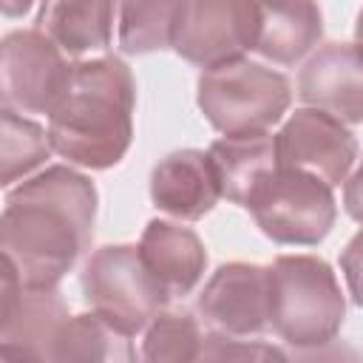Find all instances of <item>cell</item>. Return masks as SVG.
Masks as SVG:
<instances>
[{
	"label": "cell",
	"mask_w": 363,
	"mask_h": 363,
	"mask_svg": "<svg viewBox=\"0 0 363 363\" xmlns=\"http://www.w3.org/2000/svg\"><path fill=\"white\" fill-rule=\"evenodd\" d=\"M323 37V14L318 0H264L261 34L255 54L275 65H295Z\"/></svg>",
	"instance_id": "17"
},
{
	"label": "cell",
	"mask_w": 363,
	"mask_h": 363,
	"mask_svg": "<svg viewBox=\"0 0 363 363\" xmlns=\"http://www.w3.org/2000/svg\"><path fill=\"white\" fill-rule=\"evenodd\" d=\"M196 312L210 332L250 337L269 326V269L261 264H221L199 292Z\"/></svg>",
	"instance_id": "10"
},
{
	"label": "cell",
	"mask_w": 363,
	"mask_h": 363,
	"mask_svg": "<svg viewBox=\"0 0 363 363\" xmlns=\"http://www.w3.org/2000/svg\"><path fill=\"white\" fill-rule=\"evenodd\" d=\"M269 357L284 360L286 354L278 352L275 346H264L258 340L247 343L244 337H233V335H221V332H207L199 360H269Z\"/></svg>",
	"instance_id": "22"
},
{
	"label": "cell",
	"mask_w": 363,
	"mask_h": 363,
	"mask_svg": "<svg viewBox=\"0 0 363 363\" xmlns=\"http://www.w3.org/2000/svg\"><path fill=\"white\" fill-rule=\"evenodd\" d=\"M264 0H184L173 51L210 68L255 51Z\"/></svg>",
	"instance_id": "8"
},
{
	"label": "cell",
	"mask_w": 363,
	"mask_h": 363,
	"mask_svg": "<svg viewBox=\"0 0 363 363\" xmlns=\"http://www.w3.org/2000/svg\"><path fill=\"white\" fill-rule=\"evenodd\" d=\"M340 272L346 278L352 301L363 309V227L343 247V252H340Z\"/></svg>",
	"instance_id": "23"
},
{
	"label": "cell",
	"mask_w": 363,
	"mask_h": 363,
	"mask_svg": "<svg viewBox=\"0 0 363 363\" xmlns=\"http://www.w3.org/2000/svg\"><path fill=\"white\" fill-rule=\"evenodd\" d=\"M71 318L57 286H23L3 258L0 284V360H48L51 343Z\"/></svg>",
	"instance_id": "9"
},
{
	"label": "cell",
	"mask_w": 363,
	"mask_h": 363,
	"mask_svg": "<svg viewBox=\"0 0 363 363\" xmlns=\"http://www.w3.org/2000/svg\"><path fill=\"white\" fill-rule=\"evenodd\" d=\"M354 40H357V45L363 48V9L357 11V20H354Z\"/></svg>",
	"instance_id": "26"
},
{
	"label": "cell",
	"mask_w": 363,
	"mask_h": 363,
	"mask_svg": "<svg viewBox=\"0 0 363 363\" xmlns=\"http://www.w3.org/2000/svg\"><path fill=\"white\" fill-rule=\"evenodd\" d=\"M218 184L221 199L247 210L255 193L281 170L278 156V136L275 133H241V136H221L207 147Z\"/></svg>",
	"instance_id": "15"
},
{
	"label": "cell",
	"mask_w": 363,
	"mask_h": 363,
	"mask_svg": "<svg viewBox=\"0 0 363 363\" xmlns=\"http://www.w3.org/2000/svg\"><path fill=\"white\" fill-rule=\"evenodd\" d=\"M335 187L320 176L298 167H284L255 193L247 204L258 230L289 247H315L320 244L337 218Z\"/></svg>",
	"instance_id": "6"
},
{
	"label": "cell",
	"mask_w": 363,
	"mask_h": 363,
	"mask_svg": "<svg viewBox=\"0 0 363 363\" xmlns=\"http://www.w3.org/2000/svg\"><path fill=\"white\" fill-rule=\"evenodd\" d=\"M196 102L221 136L267 133L289 111L292 85L281 71L238 57L201 68Z\"/></svg>",
	"instance_id": "4"
},
{
	"label": "cell",
	"mask_w": 363,
	"mask_h": 363,
	"mask_svg": "<svg viewBox=\"0 0 363 363\" xmlns=\"http://www.w3.org/2000/svg\"><path fill=\"white\" fill-rule=\"evenodd\" d=\"M139 252L153 278L170 298H182L196 289L207 269L204 241L184 224L153 218L142 230Z\"/></svg>",
	"instance_id": "14"
},
{
	"label": "cell",
	"mask_w": 363,
	"mask_h": 363,
	"mask_svg": "<svg viewBox=\"0 0 363 363\" xmlns=\"http://www.w3.org/2000/svg\"><path fill=\"white\" fill-rule=\"evenodd\" d=\"M136 79L119 57L74 62V82L48 116V139L60 159L85 170L116 167L133 142Z\"/></svg>",
	"instance_id": "2"
},
{
	"label": "cell",
	"mask_w": 363,
	"mask_h": 363,
	"mask_svg": "<svg viewBox=\"0 0 363 363\" xmlns=\"http://www.w3.org/2000/svg\"><path fill=\"white\" fill-rule=\"evenodd\" d=\"M269 326L295 352L332 343L346 318L335 269L318 255H278L269 267Z\"/></svg>",
	"instance_id": "3"
},
{
	"label": "cell",
	"mask_w": 363,
	"mask_h": 363,
	"mask_svg": "<svg viewBox=\"0 0 363 363\" xmlns=\"http://www.w3.org/2000/svg\"><path fill=\"white\" fill-rule=\"evenodd\" d=\"M184 0H119L116 43L122 54H156L176 43Z\"/></svg>",
	"instance_id": "18"
},
{
	"label": "cell",
	"mask_w": 363,
	"mask_h": 363,
	"mask_svg": "<svg viewBox=\"0 0 363 363\" xmlns=\"http://www.w3.org/2000/svg\"><path fill=\"white\" fill-rule=\"evenodd\" d=\"M343 210L363 224V162L354 173H349V179L343 182Z\"/></svg>",
	"instance_id": "24"
},
{
	"label": "cell",
	"mask_w": 363,
	"mask_h": 363,
	"mask_svg": "<svg viewBox=\"0 0 363 363\" xmlns=\"http://www.w3.org/2000/svg\"><path fill=\"white\" fill-rule=\"evenodd\" d=\"M136 352L130 346V335L116 329L111 320L102 315L82 312L71 315L60 335L51 343L48 360H113V363H128L133 360Z\"/></svg>",
	"instance_id": "19"
},
{
	"label": "cell",
	"mask_w": 363,
	"mask_h": 363,
	"mask_svg": "<svg viewBox=\"0 0 363 363\" xmlns=\"http://www.w3.org/2000/svg\"><path fill=\"white\" fill-rule=\"evenodd\" d=\"M54 153L48 130L17 113L11 108H0V184L11 187L20 179H28L45 159Z\"/></svg>",
	"instance_id": "20"
},
{
	"label": "cell",
	"mask_w": 363,
	"mask_h": 363,
	"mask_svg": "<svg viewBox=\"0 0 363 363\" xmlns=\"http://www.w3.org/2000/svg\"><path fill=\"white\" fill-rule=\"evenodd\" d=\"M204 346L201 326L193 315L187 312H159L142 337V352L139 357L147 363H184V360H199Z\"/></svg>",
	"instance_id": "21"
},
{
	"label": "cell",
	"mask_w": 363,
	"mask_h": 363,
	"mask_svg": "<svg viewBox=\"0 0 363 363\" xmlns=\"http://www.w3.org/2000/svg\"><path fill=\"white\" fill-rule=\"evenodd\" d=\"M31 6H34V0H3V14L6 17H23Z\"/></svg>",
	"instance_id": "25"
},
{
	"label": "cell",
	"mask_w": 363,
	"mask_h": 363,
	"mask_svg": "<svg viewBox=\"0 0 363 363\" xmlns=\"http://www.w3.org/2000/svg\"><path fill=\"white\" fill-rule=\"evenodd\" d=\"M119 0H43L37 28L68 57L105 51L113 40Z\"/></svg>",
	"instance_id": "16"
},
{
	"label": "cell",
	"mask_w": 363,
	"mask_h": 363,
	"mask_svg": "<svg viewBox=\"0 0 363 363\" xmlns=\"http://www.w3.org/2000/svg\"><path fill=\"white\" fill-rule=\"evenodd\" d=\"M221 199L216 164L207 150L182 147L159 159L150 170V201L156 210L179 218L199 221Z\"/></svg>",
	"instance_id": "13"
},
{
	"label": "cell",
	"mask_w": 363,
	"mask_h": 363,
	"mask_svg": "<svg viewBox=\"0 0 363 363\" xmlns=\"http://www.w3.org/2000/svg\"><path fill=\"white\" fill-rule=\"evenodd\" d=\"M85 303L125 335H139L164 312L170 295L142 261L139 244H105L94 250L79 275Z\"/></svg>",
	"instance_id": "5"
},
{
	"label": "cell",
	"mask_w": 363,
	"mask_h": 363,
	"mask_svg": "<svg viewBox=\"0 0 363 363\" xmlns=\"http://www.w3.org/2000/svg\"><path fill=\"white\" fill-rule=\"evenodd\" d=\"M298 96L346 125H363V48L357 43H326L303 62Z\"/></svg>",
	"instance_id": "12"
},
{
	"label": "cell",
	"mask_w": 363,
	"mask_h": 363,
	"mask_svg": "<svg viewBox=\"0 0 363 363\" xmlns=\"http://www.w3.org/2000/svg\"><path fill=\"white\" fill-rule=\"evenodd\" d=\"M96 187L74 164H51L6 193L0 250L23 286H60L94 241Z\"/></svg>",
	"instance_id": "1"
},
{
	"label": "cell",
	"mask_w": 363,
	"mask_h": 363,
	"mask_svg": "<svg viewBox=\"0 0 363 363\" xmlns=\"http://www.w3.org/2000/svg\"><path fill=\"white\" fill-rule=\"evenodd\" d=\"M275 136H278V156L284 167L309 170L332 187L349 179L360 150L346 122L309 105L289 113V119Z\"/></svg>",
	"instance_id": "11"
},
{
	"label": "cell",
	"mask_w": 363,
	"mask_h": 363,
	"mask_svg": "<svg viewBox=\"0 0 363 363\" xmlns=\"http://www.w3.org/2000/svg\"><path fill=\"white\" fill-rule=\"evenodd\" d=\"M74 62L40 28H17L0 45V91L3 108L17 113L51 116L68 96Z\"/></svg>",
	"instance_id": "7"
}]
</instances>
